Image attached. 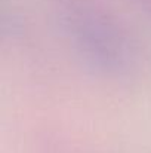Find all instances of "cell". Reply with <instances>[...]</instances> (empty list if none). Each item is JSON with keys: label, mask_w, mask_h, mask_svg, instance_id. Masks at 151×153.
<instances>
[]
</instances>
